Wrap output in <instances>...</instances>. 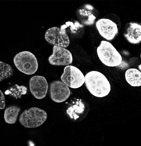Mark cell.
Instances as JSON below:
<instances>
[{
  "label": "cell",
  "mask_w": 141,
  "mask_h": 146,
  "mask_svg": "<svg viewBox=\"0 0 141 146\" xmlns=\"http://www.w3.org/2000/svg\"><path fill=\"white\" fill-rule=\"evenodd\" d=\"M85 77V86L92 95L98 98L108 95L111 91V85L102 73L92 71L87 73Z\"/></svg>",
  "instance_id": "6da1fadb"
},
{
  "label": "cell",
  "mask_w": 141,
  "mask_h": 146,
  "mask_svg": "<svg viewBox=\"0 0 141 146\" xmlns=\"http://www.w3.org/2000/svg\"><path fill=\"white\" fill-rule=\"evenodd\" d=\"M98 57L101 62L109 67L120 65L122 62V58L113 44L106 41H102L97 49Z\"/></svg>",
  "instance_id": "7a4b0ae2"
},
{
  "label": "cell",
  "mask_w": 141,
  "mask_h": 146,
  "mask_svg": "<svg viewBox=\"0 0 141 146\" xmlns=\"http://www.w3.org/2000/svg\"><path fill=\"white\" fill-rule=\"evenodd\" d=\"M47 118L46 111L38 107H32L25 110L19 119L20 123L24 127L32 128L39 127Z\"/></svg>",
  "instance_id": "3957f363"
},
{
  "label": "cell",
  "mask_w": 141,
  "mask_h": 146,
  "mask_svg": "<svg viewBox=\"0 0 141 146\" xmlns=\"http://www.w3.org/2000/svg\"><path fill=\"white\" fill-rule=\"evenodd\" d=\"M13 61L18 70L26 75H33L38 70L37 58L29 51H23L17 53L14 58Z\"/></svg>",
  "instance_id": "277c9868"
},
{
  "label": "cell",
  "mask_w": 141,
  "mask_h": 146,
  "mask_svg": "<svg viewBox=\"0 0 141 146\" xmlns=\"http://www.w3.org/2000/svg\"><path fill=\"white\" fill-rule=\"evenodd\" d=\"M61 80L69 87L77 89L83 85L85 77L81 71L75 66L68 65L65 67Z\"/></svg>",
  "instance_id": "5b68a950"
},
{
  "label": "cell",
  "mask_w": 141,
  "mask_h": 146,
  "mask_svg": "<svg viewBox=\"0 0 141 146\" xmlns=\"http://www.w3.org/2000/svg\"><path fill=\"white\" fill-rule=\"evenodd\" d=\"M45 39L50 44L58 47L67 48L70 44V40L66 30L57 27L49 29L45 33Z\"/></svg>",
  "instance_id": "8992f818"
},
{
  "label": "cell",
  "mask_w": 141,
  "mask_h": 146,
  "mask_svg": "<svg viewBox=\"0 0 141 146\" xmlns=\"http://www.w3.org/2000/svg\"><path fill=\"white\" fill-rule=\"evenodd\" d=\"M88 104L81 99H76L69 104L66 112L71 120L79 121L84 119L89 111Z\"/></svg>",
  "instance_id": "52a82bcc"
},
{
  "label": "cell",
  "mask_w": 141,
  "mask_h": 146,
  "mask_svg": "<svg viewBox=\"0 0 141 146\" xmlns=\"http://www.w3.org/2000/svg\"><path fill=\"white\" fill-rule=\"evenodd\" d=\"M50 64L55 66H68L73 62L72 54L68 50L62 47L54 46L53 53L49 58Z\"/></svg>",
  "instance_id": "ba28073f"
},
{
  "label": "cell",
  "mask_w": 141,
  "mask_h": 146,
  "mask_svg": "<svg viewBox=\"0 0 141 146\" xmlns=\"http://www.w3.org/2000/svg\"><path fill=\"white\" fill-rule=\"evenodd\" d=\"M49 90L51 99L56 103H62L67 100L70 96L69 87L62 81H53L50 84Z\"/></svg>",
  "instance_id": "9c48e42d"
},
{
  "label": "cell",
  "mask_w": 141,
  "mask_h": 146,
  "mask_svg": "<svg viewBox=\"0 0 141 146\" xmlns=\"http://www.w3.org/2000/svg\"><path fill=\"white\" fill-rule=\"evenodd\" d=\"M29 87L30 92L36 98L42 99L47 95L48 84L44 77L35 76L30 80Z\"/></svg>",
  "instance_id": "30bf717a"
},
{
  "label": "cell",
  "mask_w": 141,
  "mask_h": 146,
  "mask_svg": "<svg viewBox=\"0 0 141 146\" xmlns=\"http://www.w3.org/2000/svg\"><path fill=\"white\" fill-rule=\"evenodd\" d=\"M96 27L100 35L109 41L113 40L118 33L117 25L109 19H100L96 22Z\"/></svg>",
  "instance_id": "8fae6325"
},
{
  "label": "cell",
  "mask_w": 141,
  "mask_h": 146,
  "mask_svg": "<svg viewBox=\"0 0 141 146\" xmlns=\"http://www.w3.org/2000/svg\"><path fill=\"white\" fill-rule=\"evenodd\" d=\"M124 36L130 43H140L141 42V25L136 23H130Z\"/></svg>",
  "instance_id": "7c38bea8"
},
{
  "label": "cell",
  "mask_w": 141,
  "mask_h": 146,
  "mask_svg": "<svg viewBox=\"0 0 141 146\" xmlns=\"http://www.w3.org/2000/svg\"><path fill=\"white\" fill-rule=\"evenodd\" d=\"M125 78L128 84L134 87L141 86V72L137 69L132 68L127 70Z\"/></svg>",
  "instance_id": "4fadbf2b"
},
{
  "label": "cell",
  "mask_w": 141,
  "mask_h": 146,
  "mask_svg": "<svg viewBox=\"0 0 141 146\" xmlns=\"http://www.w3.org/2000/svg\"><path fill=\"white\" fill-rule=\"evenodd\" d=\"M20 108L16 106H12L6 108L4 111V118L8 124H13L16 122Z\"/></svg>",
  "instance_id": "5bb4252c"
},
{
  "label": "cell",
  "mask_w": 141,
  "mask_h": 146,
  "mask_svg": "<svg viewBox=\"0 0 141 146\" xmlns=\"http://www.w3.org/2000/svg\"><path fill=\"white\" fill-rule=\"evenodd\" d=\"M27 92V88L24 86L15 84L9 88L5 92L7 95H9L16 99L20 98L22 95H25Z\"/></svg>",
  "instance_id": "9a60e30c"
},
{
  "label": "cell",
  "mask_w": 141,
  "mask_h": 146,
  "mask_svg": "<svg viewBox=\"0 0 141 146\" xmlns=\"http://www.w3.org/2000/svg\"><path fill=\"white\" fill-rule=\"evenodd\" d=\"M13 74V69L11 65L0 61V82L9 78Z\"/></svg>",
  "instance_id": "2e32d148"
},
{
  "label": "cell",
  "mask_w": 141,
  "mask_h": 146,
  "mask_svg": "<svg viewBox=\"0 0 141 146\" xmlns=\"http://www.w3.org/2000/svg\"><path fill=\"white\" fill-rule=\"evenodd\" d=\"M6 107L5 96L2 92L0 90V109L3 110Z\"/></svg>",
  "instance_id": "e0dca14e"
},
{
  "label": "cell",
  "mask_w": 141,
  "mask_h": 146,
  "mask_svg": "<svg viewBox=\"0 0 141 146\" xmlns=\"http://www.w3.org/2000/svg\"><path fill=\"white\" fill-rule=\"evenodd\" d=\"M139 69H140V70L141 71V64H140V65H139Z\"/></svg>",
  "instance_id": "ac0fdd59"
},
{
  "label": "cell",
  "mask_w": 141,
  "mask_h": 146,
  "mask_svg": "<svg viewBox=\"0 0 141 146\" xmlns=\"http://www.w3.org/2000/svg\"><path fill=\"white\" fill-rule=\"evenodd\" d=\"M140 58H141V55H140Z\"/></svg>",
  "instance_id": "d6986e66"
}]
</instances>
